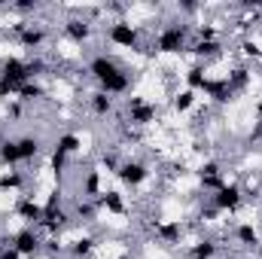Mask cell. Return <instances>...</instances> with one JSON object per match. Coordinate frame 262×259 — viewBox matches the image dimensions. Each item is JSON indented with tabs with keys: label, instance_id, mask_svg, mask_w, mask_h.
Segmentation results:
<instances>
[{
	"label": "cell",
	"instance_id": "obj_1",
	"mask_svg": "<svg viewBox=\"0 0 262 259\" xmlns=\"http://www.w3.org/2000/svg\"><path fill=\"white\" fill-rule=\"evenodd\" d=\"M85 73H89V76L98 82V89L107 92L110 98L125 95L131 89V73L119 64L113 55H95V58L85 64Z\"/></svg>",
	"mask_w": 262,
	"mask_h": 259
},
{
	"label": "cell",
	"instance_id": "obj_2",
	"mask_svg": "<svg viewBox=\"0 0 262 259\" xmlns=\"http://www.w3.org/2000/svg\"><path fill=\"white\" fill-rule=\"evenodd\" d=\"M189 34H192L189 25H180V21L165 25L159 31V37H156V52H162V55H180V52H186L189 49V43H186Z\"/></svg>",
	"mask_w": 262,
	"mask_h": 259
},
{
	"label": "cell",
	"instance_id": "obj_3",
	"mask_svg": "<svg viewBox=\"0 0 262 259\" xmlns=\"http://www.w3.org/2000/svg\"><path fill=\"white\" fill-rule=\"evenodd\" d=\"M125 116H128L131 128H146L159 119V107L152 101H146L143 95H131V98H125Z\"/></svg>",
	"mask_w": 262,
	"mask_h": 259
},
{
	"label": "cell",
	"instance_id": "obj_4",
	"mask_svg": "<svg viewBox=\"0 0 262 259\" xmlns=\"http://www.w3.org/2000/svg\"><path fill=\"white\" fill-rule=\"evenodd\" d=\"M9 247H12L21 259H34L43 250V238H40V232H37L34 226H25V229H18V232L9 238Z\"/></svg>",
	"mask_w": 262,
	"mask_h": 259
},
{
	"label": "cell",
	"instance_id": "obj_5",
	"mask_svg": "<svg viewBox=\"0 0 262 259\" xmlns=\"http://www.w3.org/2000/svg\"><path fill=\"white\" fill-rule=\"evenodd\" d=\"M116 177H119L122 186H128V189H140V186L149 180V165L140 162V159H122Z\"/></svg>",
	"mask_w": 262,
	"mask_h": 259
},
{
	"label": "cell",
	"instance_id": "obj_6",
	"mask_svg": "<svg viewBox=\"0 0 262 259\" xmlns=\"http://www.w3.org/2000/svg\"><path fill=\"white\" fill-rule=\"evenodd\" d=\"M107 40L119 49H140V28L131 21H113L107 31Z\"/></svg>",
	"mask_w": 262,
	"mask_h": 259
},
{
	"label": "cell",
	"instance_id": "obj_7",
	"mask_svg": "<svg viewBox=\"0 0 262 259\" xmlns=\"http://www.w3.org/2000/svg\"><path fill=\"white\" fill-rule=\"evenodd\" d=\"M244 201H247V198H244V189H241L238 183H226L223 189H216V192L210 195V204H213L220 213H235Z\"/></svg>",
	"mask_w": 262,
	"mask_h": 259
},
{
	"label": "cell",
	"instance_id": "obj_8",
	"mask_svg": "<svg viewBox=\"0 0 262 259\" xmlns=\"http://www.w3.org/2000/svg\"><path fill=\"white\" fill-rule=\"evenodd\" d=\"M198 183H201V189H207V192H216V189L226 186V177H223V168H220L216 159H207V162L198 165Z\"/></svg>",
	"mask_w": 262,
	"mask_h": 259
},
{
	"label": "cell",
	"instance_id": "obj_9",
	"mask_svg": "<svg viewBox=\"0 0 262 259\" xmlns=\"http://www.w3.org/2000/svg\"><path fill=\"white\" fill-rule=\"evenodd\" d=\"M152 235H156L159 244L174 247V244H180V238H183V223H180V220H156V223H152Z\"/></svg>",
	"mask_w": 262,
	"mask_h": 259
},
{
	"label": "cell",
	"instance_id": "obj_10",
	"mask_svg": "<svg viewBox=\"0 0 262 259\" xmlns=\"http://www.w3.org/2000/svg\"><path fill=\"white\" fill-rule=\"evenodd\" d=\"M70 223H73V217L67 213L61 204H55V207H43V220H40L37 229H46L49 235H58V232H64Z\"/></svg>",
	"mask_w": 262,
	"mask_h": 259
},
{
	"label": "cell",
	"instance_id": "obj_11",
	"mask_svg": "<svg viewBox=\"0 0 262 259\" xmlns=\"http://www.w3.org/2000/svg\"><path fill=\"white\" fill-rule=\"evenodd\" d=\"M61 31H64V37L70 40V43L82 46V43H89V40H92L95 25H92L89 18H67L64 25H61Z\"/></svg>",
	"mask_w": 262,
	"mask_h": 259
},
{
	"label": "cell",
	"instance_id": "obj_12",
	"mask_svg": "<svg viewBox=\"0 0 262 259\" xmlns=\"http://www.w3.org/2000/svg\"><path fill=\"white\" fill-rule=\"evenodd\" d=\"M201 92H204V95H207L213 104H220V107L235 101V92L229 89L226 76H223V79H216V76H207V79H204V85H201Z\"/></svg>",
	"mask_w": 262,
	"mask_h": 259
},
{
	"label": "cell",
	"instance_id": "obj_13",
	"mask_svg": "<svg viewBox=\"0 0 262 259\" xmlns=\"http://www.w3.org/2000/svg\"><path fill=\"white\" fill-rule=\"evenodd\" d=\"M46 37H49V31H46L43 25H34V21H28V25H25V31H21L15 40H18V46H21V49H28V52H37V49H43Z\"/></svg>",
	"mask_w": 262,
	"mask_h": 259
},
{
	"label": "cell",
	"instance_id": "obj_14",
	"mask_svg": "<svg viewBox=\"0 0 262 259\" xmlns=\"http://www.w3.org/2000/svg\"><path fill=\"white\" fill-rule=\"evenodd\" d=\"M15 217L25 223V226H40V220H43V204H37L34 198H28V195H21L18 198V204H15Z\"/></svg>",
	"mask_w": 262,
	"mask_h": 259
},
{
	"label": "cell",
	"instance_id": "obj_15",
	"mask_svg": "<svg viewBox=\"0 0 262 259\" xmlns=\"http://www.w3.org/2000/svg\"><path fill=\"white\" fill-rule=\"evenodd\" d=\"M98 207L107 210V213H113V217L128 213V204H125V198H122L119 189H104V192L98 195Z\"/></svg>",
	"mask_w": 262,
	"mask_h": 259
},
{
	"label": "cell",
	"instance_id": "obj_16",
	"mask_svg": "<svg viewBox=\"0 0 262 259\" xmlns=\"http://www.w3.org/2000/svg\"><path fill=\"white\" fill-rule=\"evenodd\" d=\"M89 110L95 113V116H110L113 110H116V98H110L107 92H101V89H95L92 95H89Z\"/></svg>",
	"mask_w": 262,
	"mask_h": 259
},
{
	"label": "cell",
	"instance_id": "obj_17",
	"mask_svg": "<svg viewBox=\"0 0 262 259\" xmlns=\"http://www.w3.org/2000/svg\"><path fill=\"white\" fill-rule=\"evenodd\" d=\"M15 146H18V159H21V162H34V159L43 153V140L34 137V134H21V137H15Z\"/></svg>",
	"mask_w": 262,
	"mask_h": 259
},
{
	"label": "cell",
	"instance_id": "obj_18",
	"mask_svg": "<svg viewBox=\"0 0 262 259\" xmlns=\"http://www.w3.org/2000/svg\"><path fill=\"white\" fill-rule=\"evenodd\" d=\"M95 247H98V238H95V235H79V238H73V241L67 244V253L73 259H89L95 253Z\"/></svg>",
	"mask_w": 262,
	"mask_h": 259
},
{
	"label": "cell",
	"instance_id": "obj_19",
	"mask_svg": "<svg viewBox=\"0 0 262 259\" xmlns=\"http://www.w3.org/2000/svg\"><path fill=\"white\" fill-rule=\"evenodd\" d=\"M186 52H192V55L201 58V61H207V58H220V55H223V43H220V40H195V43H189Z\"/></svg>",
	"mask_w": 262,
	"mask_h": 259
},
{
	"label": "cell",
	"instance_id": "obj_20",
	"mask_svg": "<svg viewBox=\"0 0 262 259\" xmlns=\"http://www.w3.org/2000/svg\"><path fill=\"white\" fill-rule=\"evenodd\" d=\"M101 192H104V186H101V171H98V168L85 171L82 186H79V198H92V201H98V195Z\"/></svg>",
	"mask_w": 262,
	"mask_h": 259
},
{
	"label": "cell",
	"instance_id": "obj_21",
	"mask_svg": "<svg viewBox=\"0 0 262 259\" xmlns=\"http://www.w3.org/2000/svg\"><path fill=\"white\" fill-rule=\"evenodd\" d=\"M235 241H238L241 247H259L262 235L253 223H238V226H235Z\"/></svg>",
	"mask_w": 262,
	"mask_h": 259
},
{
	"label": "cell",
	"instance_id": "obj_22",
	"mask_svg": "<svg viewBox=\"0 0 262 259\" xmlns=\"http://www.w3.org/2000/svg\"><path fill=\"white\" fill-rule=\"evenodd\" d=\"M226 82H229V89L238 95V92H247V85H250V67L247 64H235L229 70V76H226Z\"/></svg>",
	"mask_w": 262,
	"mask_h": 259
},
{
	"label": "cell",
	"instance_id": "obj_23",
	"mask_svg": "<svg viewBox=\"0 0 262 259\" xmlns=\"http://www.w3.org/2000/svg\"><path fill=\"white\" fill-rule=\"evenodd\" d=\"M98 201H92V198H76V204H73V220H79V223H95L98 220Z\"/></svg>",
	"mask_w": 262,
	"mask_h": 259
},
{
	"label": "cell",
	"instance_id": "obj_24",
	"mask_svg": "<svg viewBox=\"0 0 262 259\" xmlns=\"http://www.w3.org/2000/svg\"><path fill=\"white\" fill-rule=\"evenodd\" d=\"M52 149H58V153H64V156H76V153L82 149V137H79L76 131H64V134H58V140H55Z\"/></svg>",
	"mask_w": 262,
	"mask_h": 259
},
{
	"label": "cell",
	"instance_id": "obj_25",
	"mask_svg": "<svg viewBox=\"0 0 262 259\" xmlns=\"http://www.w3.org/2000/svg\"><path fill=\"white\" fill-rule=\"evenodd\" d=\"M25 189V174L21 171H3L0 174V192L6 195V192H21Z\"/></svg>",
	"mask_w": 262,
	"mask_h": 259
},
{
	"label": "cell",
	"instance_id": "obj_26",
	"mask_svg": "<svg viewBox=\"0 0 262 259\" xmlns=\"http://www.w3.org/2000/svg\"><path fill=\"white\" fill-rule=\"evenodd\" d=\"M0 165L3 168H15V165H21V159H18V146H15V137L12 140H0Z\"/></svg>",
	"mask_w": 262,
	"mask_h": 259
},
{
	"label": "cell",
	"instance_id": "obj_27",
	"mask_svg": "<svg viewBox=\"0 0 262 259\" xmlns=\"http://www.w3.org/2000/svg\"><path fill=\"white\" fill-rule=\"evenodd\" d=\"M198 92H192V89H183V92H177L174 98H171V107H174V113H189L192 107H195V98Z\"/></svg>",
	"mask_w": 262,
	"mask_h": 259
},
{
	"label": "cell",
	"instance_id": "obj_28",
	"mask_svg": "<svg viewBox=\"0 0 262 259\" xmlns=\"http://www.w3.org/2000/svg\"><path fill=\"white\" fill-rule=\"evenodd\" d=\"M216 256V241L213 238H201L189 247V259H213Z\"/></svg>",
	"mask_w": 262,
	"mask_h": 259
},
{
	"label": "cell",
	"instance_id": "obj_29",
	"mask_svg": "<svg viewBox=\"0 0 262 259\" xmlns=\"http://www.w3.org/2000/svg\"><path fill=\"white\" fill-rule=\"evenodd\" d=\"M40 98H46V89L37 82V79H31V82H25L21 89H18V101H40Z\"/></svg>",
	"mask_w": 262,
	"mask_h": 259
},
{
	"label": "cell",
	"instance_id": "obj_30",
	"mask_svg": "<svg viewBox=\"0 0 262 259\" xmlns=\"http://www.w3.org/2000/svg\"><path fill=\"white\" fill-rule=\"evenodd\" d=\"M183 79H186V89H192V92H201V85H204V79H207V73H204V64H192L186 73H183Z\"/></svg>",
	"mask_w": 262,
	"mask_h": 259
},
{
	"label": "cell",
	"instance_id": "obj_31",
	"mask_svg": "<svg viewBox=\"0 0 262 259\" xmlns=\"http://www.w3.org/2000/svg\"><path fill=\"white\" fill-rule=\"evenodd\" d=\"M67 162H70V156L58 153V149H52V156H49V171H52L55 177H61V174L67 171Z\"/></svg>",
	"mask_w": 262,
	"mask_h": 259
},
{
	"label": "cell",
	"instance_id": "obj_32",
	"mask_svg": "<svg viewBox=\"0 0 262 259\" xmlns=\"http://www.w3.org/2000/svg\"><path fill=\"white\" fill-rule=\"evenodd\" d=\"M241 55L244 58H253V61H262V46L256 43V40H241Z\"/></svg>",
	"mask_w": 262,
	"mask_h": 259
},
{
	"label": "cell",
	"instance_id": "obj_33",
	"mask_svg": "<svg viewBox=\"0 0 262 259\" xmlns=\"http://www.w3.org/2000/svg\"><path fill=\"white\" fill-rule=\"evenodd\" d=\"M119 165H122V159H119L116 153H101V168H104L107 174H116Z\"/></svg>",
	"mask_w": 262,
	"mask_h": 259
},
{
	"label": "cell",
	"instance_id": "obj_34",
	"mask_svg": "<svg viewBox=\"0 0 262 259\" xmlns=\"http://www.w3.org/2000/svg\"><path fill=\"white\" fill-rule=\"evenodd\" d=\"M46 61L40 58V55H34V58H28V70H31V79H40L43 73H46Z\"/></svg>",
	"mask_w": 262,
	"mask_h": 259
},
{
	"label": "cell",
	"instance_id": "obj_35",
	"mask_svg": "<svg viewBox=\"0 0 262 259\" xmlns=\"http://www.w3.org/2000/svg\"><path fill=\"white\" fill-rule=\"evenodd\" d=\"M192 31H195V40H220V31L213 25H198Z\"/></svg>",
	"mask_w": 262,
	"mask_h": 259
},
{
	"label": "cell",
	"instance_id": "obj_36",
	"mask_svg": "<svg viewBox=\"0 0 262 259\" xmlns=\"http://www.w3.org/2000/svg\"><path fill=\"white\" fill-rule=\"evenodd\" d=\"M216 217H220V210H216L213 204H207V207L198 210V220H201V223H216Z\"/></svg>",
	"mask_w": 262,
	"mask_h": 259
},
{
	"label": "cell",
	"instance_id": "obj_37",
	"mask_svg": "<svg viewBox=\"0 0 262 259\" xmlns=\"http://www.w3.org/2000/svg\"><path fill=\"white\" fill-rule=\"evenodd\" d=\"M9 9H12V12H21V15H25V12H34V9H37V3H34V0H15V3H12Z\"/></svg>",
	"mask_w": 262,
	"mask_h": 259
},
{
	"label": "cell",
	"instance_id": "obj_38",
	"mask_svg": "<svg viewBox=\"0 0 262 259\" xmlns=\"http://www.w3.org/2000/svg\"><path fill=\"white\" fill-rule=\"evenodd\" d=\"M0 259H21V256H18L12 247H3V250H0Z\"/></svg>",
	"mask_w": 262,
	"mask_h": 259
},
{
	"label": "cell",
	"instance_id": "obj_39",
	"mask_svg": "<svg viewBox=\"0 0 262 259\" xmlns=\"http://www.w3.org/2000/svg\"><path fill=\"white\" fill-rule=\"evenodd\" d=\"M253 113H256V125L262 128V98L256 101V107H253Z\"/></svg>",
	"mask_w": 262,
	"mask_h": 259
},
{
	"label": "cell",
	"instance_id": "obj_40",
	"mask_svg": "<svg viewBox=\"0 0 262 259\" xmlns=\"http://www.w3.org/2000/svg\"><path fill=\"white\" fill-rule=\"evenodd\" d=\"M180 9H183V12H195L198 6H195V3H180Z\"/></svg>",
	"mask_w": 262,
	"mask_h": 259
}]
</instances>
